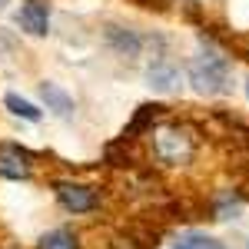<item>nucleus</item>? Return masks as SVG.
Returning a JSON list of instances; mask_svg holds the SVG:
<instances>
[{"instance_id": "nucleus-5", "label": "nucleus", "mask_w": 249, "mask_h": 249, "mask_svg": "<svg viewBox=\"0 0 249 249\" xmlns=\"http://www.w3.org/2000/svg\"><path fill=\"white\" fill-rule=\"evenodd\" d=\"M17 23L27 34L43 37V34L50 30V10H47V3H23L20 14H17Z\"/></svg>"}, {"instance_id": "nucleus-7", "label": "nucleus", "mask_w": 249, "mask_h": 249, "mask_svg": "<svg viewBox=\"0 0 249 249\" xmlns=\"http://www.w3.org/2000/svg\"><path fill=\"white\" fill-rule=\"evenodd\" d=\"M146 77H150V87H153V90H163V93H166V90H173V87H176L179 73H176V67H173L170 60H156L153 67H150V73H146Z\"/></svg>"}, {"instance_id": "nucleus-13", "label": "nucleus", "mask_w": 249, "mask_h": 249, "mask_svg": "<svg viewBox=\"0 0 249 249\" xmlns=\"http://www.w3.org/2000/svg\"><path fill=\"white\" fill-rule=\"evenodd\" d=\"M246 90H249V83H246Z\"/></svg>"}, {"instance_id": "nucleus-12", "label": "nucleus", "mask_w": 249, "mask_h": 249, "mask_svg": "<svg viewBox=\"0 0 249 249\" xmlns=\"http://www.w3.org/2000/svg\"><path fill=\"white\" fill-rule=\"evenodd\" d=\"M3 7H7V0H0V10H3Z\"/></svg>"}, {"instance_id": "nucleus-1", "label": "nucleus", "mask_w": 249, "mask_h": 249, "mask_svg": "<svg viewBox=\"0 0 249 249\" xmlns=\"http://www.w3.org/2000/svg\"><path fill=\"white\" fill-rule=\"evenodd\" d=\"M190 83L199 90V93H223L230 87V57H223L219 50H199L196 57L190 60Z\"/></svg>"}, {"instance_id": "nucleus-9", "label": "nucleus", "mask_w": 249, "mask_h": 249, "mask_svg": "<svg viewBox=\"0 0 249 249\" xmlns=\"http://www.w3.org/2000/svg\"><path fill=\"white\" fill-rule=\"evenodd\" d=\"M37 249H77V236L70 230H50L40 239Z\"/></svg>"}, {"instance_id": "nucleus-2", "label": "nucleus", "mask_w": 249, "mask_h": 249, "mask_svg": "<svg viewBox=\"0 0 249 249\" xmlns=\"http://www.w3.org/2000/svg\"><path fill=\"white\" fill-rule=\"evenodd\" d=\"M193 153H196V140L186 126L170 123V126L153 130V156L163 166H186Z\"/></svg>"}, {"instance_id": "nucleus-4", "label": "nucleus", "mask_w": 249, "mask_h": 249, "mask_svg": "<svg viewBox=\"0 0 249 249\" xmlns=\"http://www.w3.org/2000/svg\"><path fill=\"white\" fill-rule=\"evenodd\" d=\"M34 170V156L20 146H0V176L3 179H27Z\"/></svg>"}, {"instance_id": "nucleus-11", "label": "nucleus", "mask_w": 249, "mask_h": 249, "mask_svg": "<svg viewBox=\"0 0 249 249\" xmlns=\"http://www.w3.org/2000/svg\"><path fill=\"white\" fill-rule=\"evenodd\" d=\"M176 249H223V243H216L210 236H186Z\"/></svg>"}, {"instance_id": "nucleus-8", "label": "nucleus", "mask_w": 249, "mask_h": 249, "mask_svg": "<svg viewBox=\"0 0 249 249\" xmlns=\"http://www.w3.org/2000/svg\"><path fill=\"white\" fill-rule=\"evenodd\" d=\"M107 40L113 43L123 57H136V53H140V37L130 34V30H123V27H110V30H107Z\"/></svg>"}, {"instance_id": "nucleus-3", "label": "nucleus", "mask_w": 249, "mask_h": 249, "mask_svg": "<svg viewBox=\"0 0 249 249\" xmlns=\"http://www.w3.org/2000/svg\"><path fill=\"white\" fill-rule=\"evenodd\" d=\"M53 193H57L60 206L67 213H93L96 206H100L96 190L83 186V183H73V179H57V183H53Z\"/></svg>"}, {"instance_id": "nucleus-10", "label": "nucleus", "mask_w": 249, "mask_h": 249, "mask_svg": "<svg viewBox=\"0 0 249 249\" xmlns=\"http://www.w3.org/2000/svg\"><path fill=\"white\" fill-rule=\"evenodd\" d=\"M3 103H7V107H10V110H14L17 116H23V120H30V123H37V120H40V110H37V107H34L30 100H23V96H17V93H7V100H3Z\"/></svg>"}, {"instance_id": "nucleus-6", "label": "nucleus", "mask_w": 249, "mask_h": 249, "mask_svg": "<svg viewBox=\"0 0 249 249\" xmlns=\"http://www.w3.org/2000/svg\"><path fill=\"white\" fill-rule=\"evenodd\" d=\"M40 96L47 103V110H53L57 116H70L77 107H73V96H67L57 83H40Z\"/></svg>"}]
</instances>
